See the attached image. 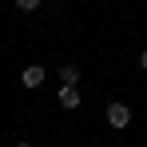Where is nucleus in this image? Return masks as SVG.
<instances>
[{
    "label": "nucleus",
    "mask_w": 147,
    "mask_h": 147,
    "mask_svg": "<svg viewBox=\"0 0 147 147\" xmlns=\"http://www.w3.org/2000/svg\"><path fill=\"white\" fill-rule=\"evenodd\" d=\"M127 123H131V107H127V103H107V127L123 131Z\"/></svg>",
    "instance_id": "obj_1"
},
{
    "label": "nucleus",
    "mask_w": 147,
    "mask_h": 147,
    "mask_svg": "<svg viewBox=\"0 0 147 147\" xmlns=\"http://www.w3.org/2000/svg\"><path fill=\"white\" fill-rule=\"evenodd\" d=\"M44 68H40V64H28L24 68V76H20V84H24V88H44Z\"/></svg>",
    "instance_id": "obj_2"
},
{
    "label": "nucleus",
    "mask_w": 147,
    "mask_h": 147,
    "mask_svg": "<svg viewBox=\"0 0 147 147\" xmlns=\"http://www.w3.org/2000/svg\"><path fill=\"white\" fill-rule=\"evenodd\" d=\"M60 107H68V111L80 107V92H76L72 84H64V88H60Z\"/></svg>",
    "instance_id": "obj_3"
},
{
    "label": "nucleus",
    "mask_w": 147,
    "mask_h": 147,
    "mask_svg": "<svg viewBox=\"0 0 147 147\" xmlns=\"http://www.w3.org/2000/svg\"><path fill=\"white\" fill-rule=\"evenodd\" d=\"M60 80H64V84H80V68H76V64H60Z\"/></svg>",
    "instance_id": "obj_4"
},
{
    "label": "nucleus",
    "mask_w": 147,
    "mask_h": 147,
    "mask_svg": "<svg viewBox=\"0 0 147 147\" xmlns=\"http://www.w3.org/2000/svg\"><path fill=\"white\" fill-rule=\"evenodd\" d=\"M16 8H20V12H36V8H40V0H16Z\"/></svg>",
    "instance_id": "obj_5"
},
{
    "label": "nucleus",
    "mask_w": 147,
    "mask_h": 147,
    "mask_svg": "<svg viewBox=\"0 0 147 147\" xmlns=\"http://www.w3.org/2000/svg\"><path fill=\"white\" fill-rule=\"evenodd\" d=\"M139 68H143V72H147V48L139 52Z\"/></svg>",
    "instance_id": "obj_6"
},
{
    "label": "nucleus",
    "mask_w": 147,
    "mask_h": 147,
    "mask_svg": "<svg viewBox=\"0 0 147 147\" xmlns=\"http://www.w3.org/2000/svg\"><path fill=\"white\" fill-rule=\"evenodd\" d=\"M16 147H32V143H16Z\"/></svg>",
    "instance_id": "obj_7"
}]
</instances>
